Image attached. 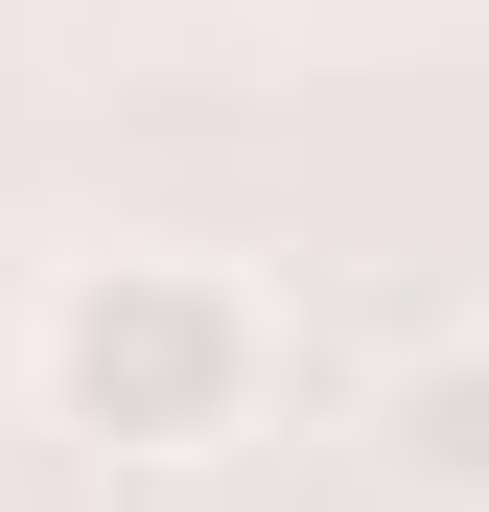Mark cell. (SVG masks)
Masks as SVG:
<instances>
[{
  "mask_svg": "<svg viewBox=\"0 0 489 512\" xmlns=\"http://www.w3.org/2000/svg\"><path fill=\"white\" fill-rule=\"evenodd\" d=\"M24 396H47V443H94V466H233L280 419V303L233 280L210 233H117V256H70L24 303Z\"/></svg>",
  "mask_w": 489,
  "mask_h": 512,
  "instance_id": "cell-1",
  "label": "cell"
}]
</instances>
